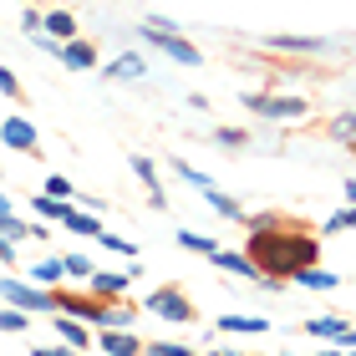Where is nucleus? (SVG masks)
Returning a JSON list of instances; mask_svg holds the SVG:
<instances>
[{"label":"nucleus","instance_id":"4be33fe9","mask_svg":"<svg viewBox=\"0 0 356 356\" xmlns=\"http://www.w3.org/2000/svg\"><path fill=\"white\" fill-rule=\"evenodd\" d=\"M178 250H188V254H214L219 250V239H209V234H199V229H178Z\"/></svg>","mask_w":356,"mask_h":356},{"label":"nucleus","instance_id":"ddd939ff","mask_svg":"<svg viewBox=\"0 0 356 356\" xmlns=\"http://www.w3.org/2000/svg\"><path fill=\"white\" fill-rule=\"evenodd\" d=\"M204 204H209V209H219V214L229 219V224H245V214H250V209L239 204L234 193H224L219 184H209V188H204Z\"/></svg>","mask_w":356,"mask_h":356},{"label":"nucleus","instance_id":"9d476101","mask_svg":"<svg viewBox=\"0 0 356 356\" xmlns=\"http://www.w3.org/2000/svg\"><path fill=\"white\" fill-rule=\"evenodd\" d=\"M133 173L143 178V188H148V204L163 214V209H168V193H163V178H158V163H153V158H143V153H133Z\"/></svg>","mask_w":356,"mask_h":356},{"label":"nucleus","instance_id":"f704fd0d","mask_svg":"<svg viewBox=\"0 0 356 356\" xmlns=\"http://www.w3.org/2000/svg\"><path fill=\"white\" fill-rule=\"evenodd\" d=\"M184 102H188L193 112H209V97H204V92H188V97H184Z\"/></svg>","mask_w":356,"mask_h":356},{"label":"nucleus","instance_id":"9b49d317","mask_svg":"<svg viewBox=\"0 0 356 356\" xmlns=\"http://www.w3.org/2000/svg\"><path fill=\"white\" fill-rule=\"evenodd\" d=\"M270 51H290V56H321V51H331V41L326 36H265Z\"/></svg>","mask_w":356,"mask_h":356},{"label":"nucleus","instance_id":"2eb2a0df","mask_svg":"<svg viewBox=\"0 0 356 356\" xmlns=\"http://www.w3.org/2000/svg\"><path fill=\"white\" fill-rule=\"evenodd\" d=\"M214 331H224V336H265L270 321L265 316H219Z\"/></svg>","mask_w":356,"mask_h":356},{"label":"nucleus","instance_id":"c756f323","mask_svg":"<svg viewBox=\"0 0 356 356\" xmlns=\"http://www.w3.org/2000/svg\"><path fill=\"white\" fill-rule=\"evenodd\" d=\"M214 143L219 148H250V127H219Z\"/></svg>","mask_w":356,"mask_h":356},{"label":"nucleus","instance_id":"f8f14e48","mask_svg":"<svg viewBox=\"0 0 356 356\" xmlns=\"http://www.w3.org/2000/svg\"><path fill=\"white\" fill-rule=\"evenodd\" d=\"M148 72V61H143V51H122L112 67H102V82H138V76Z\"/></svg>","mask_w":356,"mask_h":356},{"label":"nucleus","instance_id":"f257e3e1","mask_svg":"<svg viewBox=\"0 0 356 356\" xmlns=\"http://www.w3.org/2000/svg\"><path fill=\"white\" fill-rule=\"evenodd\" d=\"M245 254L265 280L296 285L300 270L321 265V224H311L296 209H260L245 214Z\"/></svg>","mask_w":356,"mask_h":356},{"label":"nucleus","instance_id":"473e14b6","mask_svg":"<svg viewBox=\"0 0 356 356\" xmlns=\"http://www.w3.org/2000/svg\"><path fill=\"white\" fill-rule=\"evenodd\" d=\"M31 356H82V351L67 346V341H56V346H31Z\"/></svg>","mask_w":356,"mask_h":356},{"label":"nucleus","instance_id":"6e6552de","mask_svg":"<svg viewBox=\"0 0 356 356\" xmlns=\"http://www.w3.org/2000/svg\"><path fill=\"white\" fill-rule=\"evenodd\" d=\"M51 326H56V341H67V346H76V351H87V346H97V331L87 326V321H76V316H67V311H51Z\"/></svg>","mask_w":356,"mask_h":356},{"label":"nucleus","instance_id":"39448f33","mask_svg":"<svg viewBox=\"0 0 356 356\" xmlns=\"http://www.w3.org/2000/svg\"><path fill=\"white\" fill-rule=\"evenodd\" d=\"M0 300L6 305H21V311H56V296L36 280H15V275H0Z\"/></svg>","mask_w":356,"mask_h":356},{"label":"nucleus","instance_id":"6ab92c4d","mask_svg":"<svg viewBox=\"0 0 356 356\" xmlns=\"http://www.w3.org/2000/svg\"><path fill=\"white\" fill-rule=\"evenodd\" d=\"M61 229H72V234H82V239H97V234H102V219H97L92 209H76L72 204V214L61 219Z\"/></svg>","mask_w":356,"mask_h":356},{"label":"nucleus","instance_id":"412c9836","mask_svg":"<svg viewBox=\"0 0 356 356\" xmlns=\"http://www.w3.org/2000/svg\"><path fill=\"white\" fill-rule=\"evenodd\" d=\"M26 275H31V280H36V285H46V290H51V285H61V280H67V265H61V254H51V260L31 265Z\"/></svg>","mask_w":356,"mask_h":356},{"label":"nucleus","instance_id":"f03ea898","mask_svg":"<svg viewBox=\"0 0 356 356\" xmlns=\"http://www.w3.org/2000/svg\"><path fill=\"white\" fill-rule=\"evenodd\" d=\"M143 311H153L158 321H173V326H193V321H199V305L188 300L184 285H153L148 296H143Z\"/></svg>","mask_w":356,"mask_h":356},{"label":"nucleus","instance_id":"4468645a","mask_svg":"<svg viewBox=\"0 0 356 356\" xmlns=\"http://www.w3.org/2000/svg\"><path fill=\"white\" fill-rule=\"evenodd\" d=\"M41 31H46V36H56V41H72L76 36V15L61 10V6H46L41 10Z\"/></svg>","mask_w":356,"mask_h":356},{"label":"nucleus","instance_id":"0eeeda50","mask_svg":"<svg viewBox=\"0 0 356 356\" xmlns=\"http://www.w3.org/2000/svg\"><path fill=\"white\" fill-rule=\"evenodd\" d=\"M97 351L102 356H148V341L133 326H107V331H97Z\"/></svg>","mask_w":356,"mask_h":356},{"label":"nucleus","instance_id":"72a5a7b5","mask_svg":"<svg viewBox=\"0 0 356 356\" xmlns=\"http://www.w3.org/2000/svg\"><path fill=\"white\" fill-rule=\"evenodd\" d=\"M0 265H15V245H10L6 234H0Z\"/></svg>","mask_w":356,"mask_h":356},{"label":"nucleus","instance_id":"7ed1b4c3","mask_svg":"<svg viewBox=\"0 0 356 356\" xmlns=\"http://www.w3.org/2000/svg\"><path fill=\"white\" fill-rule=\"evenodd\" d=\"M239 102H245L260 122H300L305 112H311L305 97H290V92H285V97H280V92H245Z\"/></svg>","mask_w":356,"mask_h":356},{"label":"nucleus","instance_id":"7c9ffc66","mask_svg":"<svg viewBox=\"0 0 356 356\" xmlns=\"http://www.w3.org/2000/svg\"><path fill=\"white\" fill-rule=\"evenodd\" d=\"M148 356H204V351H193L184 341H148Z\"/></svg>","mask_w":356,"mask_h":356},{"label":"nucleus","instance_id":"bb28decb","mask_svg":"<svg viewBox=\"0 0 356 356\" xmlns=\"http://www.w3.org/2000/svg\"><path fill=\"white\" fill-rule=\"evenodd\" d=\"M61 265H67V280H82V285L92 280V270H97L87 254H61Z\"/></svg>","mask_w":356,"mask_h":356},{"label":"nucleus","instance_id":"393cba45","mask_svg":"<svg viewBox=\"0 0 356 356\" xmlns=\"http://www.w3.org/2000/svg\"><path fill=\"white\" fill-rule=\"evenodd\" d=\"M346 229H356V204H346V209H336V214L321 224V234H346Z\"/></svg>","mask_w":356,"mask_h":356},{"label":"nucleus","instance_id":"58836bf2","mask_svg":"<svg viewBox=\"0 0 356 356\" xmlns=\"http://www.w3.org/2000/svg\"><path fill=\"white\" fill-rule=\"evenodd\" d=\"M245 356H265V351H245ZM270 356H300V351H270Z\"/></svg>","mask_w":356,"mask_h":356},{"label":"nucleus","instance_id":"1a4fd4ad","mask_svg":"<svg viewBox=\"0 0 356 356\" xmlns=\"http://www.w3.org/2000/svg\"><path fill=\"white\" fill-rule=\"evenodd\" d=\"M56 61H61V67H67V72H92V67H97V41H82V36L61 41Z\"/></svg>","mask_w":356,"mask_h":356},{"label":"nucleus","instance_id":"aec40b11","mask_svg":"<svg viewBox=\"0 0 356 356\" xmlns=\"http://www.w3.org/2000/svg\"><path fill=\"white\" fill-rule=\"evenodd\" d=\"M296 285H300V290H321V296H326V290H341V275L311 265V270H300V275H296Z\"/></svg>","mask_w":356,"mask_h":356},{"label":"nucleus","instance_id":"5701e85b","mask_svg":"<svg viewBox=\"0 0 356 356\" xmlns=\"http://www.w3.org/2000/svg\"><path fill=\"white\" fill-rule=\"evenodd\" d=\"M97 245H102L107 254H122V260H138V245H133V239H122V234H112V229H102V234H97Z\"/></svg>","mask_w":356,"mask_h":356},{"label":"nucleus","instance_id":"a211bd4d","mask_svg":"<svg viewBox=\"0 0 356 356\" xmlns=\"http://www.w3.org/2000/svg\"><path fill=\"white\" fill-rule=\"evenodd\" d=\"M31 214L46 219V224H61V219L72 214V199H51V193H36V199H31Z\"/></svg>","mask_w":356,"mask_h":356},{"label":"nucleus","instance_id":"a19ab883","mask_svg":"<svg viewBox=\"0 0 356 356\" xmlns=\"http://www.w3.org/2000/svg\"><path fill=\"white\" fill-rule=\"evenodd\" d=\"M204 356H245V351H204Z\"/></svg>","mask_w":356,"mask_h":356},{"label":"nucleus","instance_id":"b1692460","mask_svg":"<svg viewBox=\"0 0 356 356\" xmlns=\"http://www.w3.org/2000/svg\"><path fill=\"white\" fill-rule=\"evenodd\" d=\"M0 331H6V336H21V331H31V311H21V305L0 311Z\"/></svg>","mask_w":356,"mask_h":356},{"label":"nucleus","instance_id":"dca6fc26","mask_svg":"<svg viewBox=\"0 0 356 356\" xmlns=\"http://www.w3.org/2000/svg\"><path fill=\"white\" fill-rule=\"evenodd\" d=\"M346 326H351L346 316H311L300 331H305V336H316V341H341V336H346Z\"/></svg>","mask_w":356,"mask_h":356},{"label":"nucleus","instance_id":"4c0bfd02","mask_svg":"<svg viewBox=\"0 0 356 356\" xmlns=\"http://www.w3.org/2000/svg\"><path fill=\"white\" fill-rule=\"evenodd\" d=\"M316 356H346V346H336V341H331L326 351H316Z\"/></svg>","mask_w":356,"mask_h":356},{"label":"nucleus","instance_id":"c9c22d12","mask_svg":"<svg viewBox=\"0 0 356 356\" xmlns=\"http://www.w3.org/2000/svg\"><path fill=\"white\" fill-rule=\"evenodd\" d=\"M341 199H346V204H356V178H346V184H341Z\"/></svg>","mask_w":356,"mask_h":356},{"label":"nucleus","instance_id":"f3484780","mask_svg":"<svg viewBox=\"0 0 356 356\" xmlns=\"http://www.w3.org/2000/svg\"><path fill=\"white\" fill-rule=\"evenodd\" d=\"M326 138H336L346 153H356V107L351 112H336V118L326 122Z\"/></svg>","mask_w":356,"mask_h":356},{"label":"nucleus","instance_id":"79ce46f5","mask_svg":"<svg viewBox=\"0 0 356 356\" xmlns=\"http://www.w3.org/2000/svg\"><path fill=\"white\" fill-rule=\"evenodd\" d=\"M21 6H51V0H21Z\"/></svg>","mask_w":356,"mask_h":356},{"label":"nucleus","instance_id":"ea45409f","mask_svg":"<svg viewBox=\"0 0 356 356\" xmlns=\"http://www.w3.org/2000/svg\"><path fill=\"white\" fill-rule=\"evenodd\" d=\"M0 214H10V193H0Z\"/></svg>","mask_w":356,"mask_h":356},{"label":"nucleus","instance_id":"c85d7f7f","mask_svg":"<svg viewBox=\"0 0 356 356\" xmlns=\"http://www.w3.org/2000/svg\"><path fill=\"white\" fill-rule=\"evenodd\" d=\"M173 173H178V178H188V184H193V188H199V193H204L209 184H214V178H209V173H199V168H193V163H188V158H173Z\"/></svg>","mask_w":356,"mask_h":356},{"label":"nucleus","instance_id":"423d86ee","mask_svg":"<svg viewBox=\"0 0 356 356\" xmlns=\"http://www.w3.org/2000/svg\"><path fill=\"white\" fill-rule=\"evenodd\" d=\"M0 143H6V148H15L21 158H41V133L21 118V112H10V118L0 122Z\"/></svg>","mask_w":356,"mask_h":356},{"label":"nucleus","instance_id":"2f4dec72","mask_svg":"<svg viewBox=\"0 0 356 356\" xmlns=\"http://www.w3.org/2000/svg\"><path fill=\"white\" fill-rule=\"evenodd\" d=\"M21 31H26V36H36V31H41V6H26L21 10Z\"/></svg>","mask_w":356,"mask_h":356},{"label":"nucleus","instance_id":"20e7f679","mask_svg":"<svg viewBox=\"0 0 356 356\" xmlns=\"http://www.w3.org/2000/svg\"><path fill=\"white\" fill-rule=\"evenodd\" d=\"M138 36L148 41V46H158L163 56H173V61H184V67H204V51L193 41H184L173 26H158V21H148V26H138Z\"/></svg>","mask_w":356,"mask_h":356},{"label":"nucleus","instance_id":"e433bc0d","mask_svg":"<svg viewBox=\"0 0 356 356\" xmlns=\"http://www.w3.org/2000/svg\"><path fill=\"white\" fill-rule=\"evenodd\" d=\"M336 346H346V351H356V326H346V336H341V341H336Z\"/></svg>","mask_w":356,"mask_h":356},{"label":"nucleus","instance_id":"cd10ccee","mask_svg":"<svg viewBox=\"0 0 356 356\" xmlns=\"http://www.w3.org/2000/svg\"><path fill=\"white\" fill-rule=\"evenodd\" d=\"M41 193H51V199H76V184H72V178H61V173H46Z\"/></svg>","mask_w":356,"mask_h":356},{"label":"nucleus","instance_id":"a878e982","mask_svg":"<svg viewBox=\"0 0 356 356\" xmlns=\"http://www.w3.org/2000/svg\"><path fill=\"white\" fill-rule=\"evenodd\" d=\"M0 97H10L15 107H26V87H21V76H15L10 67H0Z\"/></svg>","mask_w":356,"mask_h":356}]
</instances>
